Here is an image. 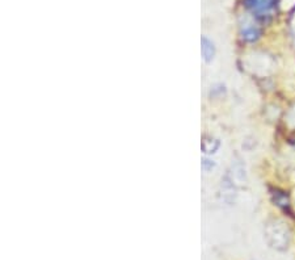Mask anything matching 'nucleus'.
Returning a JSON list of instances; mask_svg holds the SVG:
<instances>
[{
	"instance_id": "obj_1",
	"label": "nucleus",
	"mask_w": 295,
	"mask_h": 260,
	"mask_svg": "<svg viewBox=\"0 0 295 260\" xmlns=\"http://www.w3.org/2000/svg\"><path fill=\"white\" fill-rule=\"evenodd\" d=\"M278 0H245V7L260 19H265L273 12Z\"/></svg>"
},
{
	"instance_id": "obj_2",
	"label": "nucleus",
	"mask_w": 295,
	"mask_h": 260,
	"mask_svg": "<svg viewBox=\"0 0 295 260\" xmlns=\"http://www.w3.org/2000/svg\"><path fill=\"white\" fill-rule=\"evenodd\" d=\"M202 54L206 61H210L213 58V56H214V46L206 38L202 40Z\"/></svg>"
},
{
	"instance_id": "obj_3",
	"label": "nucleus",
	"mask_w": 295,
	"mask_h": 260,
	"mask_svg": "<svg viewBox=\"0 0 295 260\" xmlns=\"http://www.w3.org/2000/svg\"><path fill=\"white\" fill-rule=\"evenodd\" d=\"M258 34H260L258 28H256V26H248V28L244 29L243 38L247 40V41H255L256 38L258 37Z\"/></svg>"
}]
</instances>
